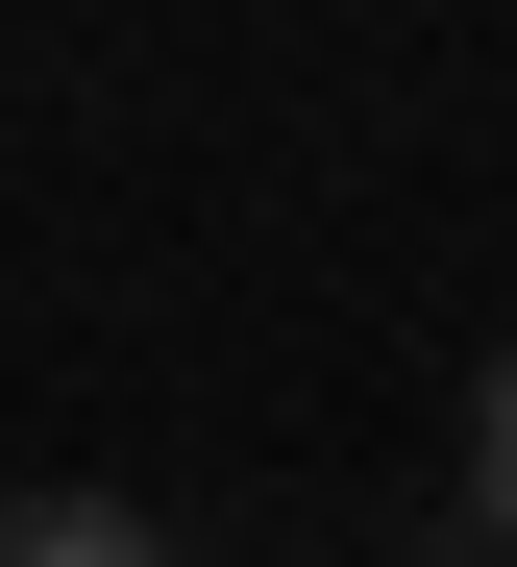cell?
Masks as SVG:
<instances>
[{
	"label": "cell",
	"mask_w": 517,
	"mask_h": 567,
	"mask_svg": "<svg viewBox=\"0 0 517 567\" xmlns=\"http://www.w3.org/2000/svg\"><path fill=\"white\" fill-rule=\"evenodd\" d=\"M0 567H173V518H124V494H0Z\"/></svg>",
	"instance_id": "cell-1"
},
{
	"label": "cell",
	"mask_w": 517,
	"mask_h": 567,
	"mask_svg": "<svg viewBox=\"0 0 517 567\" xmlns=\"http://www.w3.org/2000/svg\"><path fill=\"white\" fill-rule=\"evenodd\" d=\"M468 543H517V346L468 370Z\"/></svg>",
	"instance_id": "cell-2"
},
{
	"label": "cell",
	"mask_w": 517,
	"mask_h": 567,
	"mask_svg": "<svg viewBox=\"0 0 517 567\" xmlns=\"http://www.w3.org/2000/svg\"><path fill=\"white\" fill-rule=\"evenodd\" d=\"M468 567H517V543H468Z\"/></svg>",
	"instance_id": "cell-3"
}]
</instances>
